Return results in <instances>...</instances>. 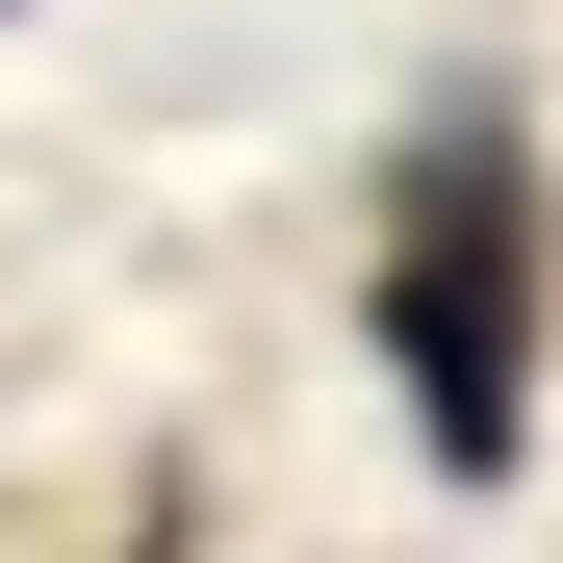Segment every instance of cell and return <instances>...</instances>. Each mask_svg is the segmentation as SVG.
Here are the masks:
<instances>
[{
	"label": "cell",
	"mask_w": 563,
	"mask_h": 563,
	"mask_svg": "<svg viewBox=\"0 0 563 563\" xmlns=\"http://www.w3.org/2000/svg\"><path fill=\"white\" fill-rule=\"evenodd\" d=\"M358 308H385L410 461H435V487H512V435H538V129H512V103H435V129L385 154Z\"/></svg>",
	"instance_id": "cell-1"
},
{
	"label": "cell",
	"mask_w": 563,
	"mask_h": 563,
	"mask_svg": "<svg viewBox=\"0 0 563 563\" xmlns=\"http://www.w3.org/2000/svg\"><path fill=\"white\" fill-rule=\"evenodd\" d=\"M103 563H206V487H179V461H154V487H129V538Z\"/></svg>",
	"instance_id": "cell-2"
}]
</instances>
